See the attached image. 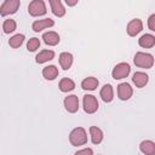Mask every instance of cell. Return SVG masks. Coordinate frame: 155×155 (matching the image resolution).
Listing matches in <instances>:
<instances>
[{
	"label": "cell",
	"instance_id": "cell-11",
	"mask_svg": "<svg viewBox=\"0 0 155 155\" xmlns=\"http://www.w3.org/2000/svg\"><path fill=\"white\" fill-rule=\"evenodd\" d=\"M132 81H133V84L136 85V87L142 88V87H144V86L148 84L149 76H148L145 73H143V71H136V73L133 74Z\"/></svg>",
	"mask_w": 155,
	"mask_h": 155
},
{
	"label": "cell",
	"instance_id": "cell-5",
	"mask_svg": "<svg viewBox=\"0 0 155 155\" xmlns=\"http://www.w3.org/2000/svg\"><path fill=\"white\" fill-rule=\"evenodd\" d=\"M130 71H131L130 64L122 62V63H119V64H116V65L114 67V69H113V71H111V76H113V79H115V80H120V79L126 78V76L130 74Z\"/></svg>",
	"mask_w": 155,
	"mask_h": 155
},
{
	"label": "cell",
	"instance_id": "cell-12",
	"mask_svg": "<svg viewBox=\"0 0 155 155\" xmlns=\"http://www.w3.org/2000/svg\"><path fill=\"white\" fill-rule=\"evenodd\" d=\"M50 6H51V11L54 16L57 17H63L65 15V8L62 4V1L59 0H50Z\"/></svg>",
	"mask_w": 155,
	"mask_h": 155
},
{
	"label": "cell",
	"instance_id": "cell-13",
	"mask_svg": "<svg viewBox=\"0 0 155 155\" xmlns=\"http://www.w3.org/2000/svg\"><path fill=\"white\" fill-rule=\"evenodd\" d=\"M53 57H54V52L52 50H42L36 54L35 62L39 64H42V63H46V62L53 59Z\"/></svg>",
	"mask_w": 155,
	"mask_h": 155
},
{
	"label": "cell",
	"instance_id": "cell-4",
	"mask_svg": "<svg viewBox=\"0 0 155 155\" xmlns=\"http://www.w3.org/2000/svg\"><path fill=\"white\" fill-rule=\"evenodd\" d=\"M19 5H21L19 0H5L4 4L0 6V15L1 16L13 15L17 12Z\"/></svg>",
	"mask_w": 155,
	"mask_h": 155
},
{
	"label": "cell",
	"instance_id": "cell-14",
	"mask_svg": "<svg viewBox=\"0 0 155 155\" xmlns=\"http://www.w3.org/2000/svg\"><path fill=\"white\" fill-rule=\"evenodd\" d=\"M44 42L48 46H56L57 44H59V35L56 31H47L42 35Z\"/></svg>",
	"mask_w": 155,
	"mask_h": 155
},
{
	"label": "cell",
	"instance_id": "cell-1",
	"mask_svg": "<svg viewBox=\"0 0 155 155\" xmlns=\"http://www.w3.org/2000/svg\"><path fill=\"white\" fill-rule=\"evenodd\" d=\"M69 142L74 147L84 145L87 143V134L84 127H75L69 134Z\"/></svg>",
	"mask_w": 155,
	"mask_h": 155
},
{
	"label": "cell",
	"instance_id": "cell-10",
	"mask_svg": "<svg viewBox=\"0 0 155 155\" xmlns=\"http://www.w3.org/2000/svg\"><path fill=\"white\" fill-rule=\"evenodd\" d=\"M53 24H54L53 19H51V18H44V19L35 21V22L31 24V28H33L34 31L39 33V31H41L42 29H47V28L52 27Z\"/></svg>",
	"mask_w": 155,
	"mask_h": 155
},
{
	"label": "cell",
	"instance_id": "cell-27",
	"mask_svg": "<svg viewBox=\"0 0 155 155\" xmlns=\"http://www.w3.org/2000/svg\"><path fill=\"white\" fill-rule=\"evenodd\" d=\"M74 155H93V151L91 148H86V149H81V150L76 151Z\"/></svg>",
	"mask_w": 155,
	"mask_h": 155
},
{
	"label": "cell",
	"instance_id": "cell-19",
	"mask_svg": "<svg viewBox=\"0 0 155 155\" xmlns=\"http://www.w3.org/2000/svg\"><path fill=\"white\" fill-rule=\"evenodd\" d=\"M139 149L145 155H155V143L153 140H143L139 144Z\"/></svg>",
	"mask_w": 155,
	"mask_h": 155
},
{
	"label": "cell",
	"instance_id": "cell-23",
	"mask_svg": "<svg viewBox=\"0 0 155 155\" xmlns=\"http://www.w3.org/2000/svg\"><path fill=\"white\" fill-rule=\"evenodd\" d=\"M24 41V35L23 34H16L13 35L12 38H10L8 40V45L12 47V48H18Z\"/></svg>",
	"mask_w": 155,
	"mask_h": 155
},
{
	"label": "cell",
	"instance_id": "cell-6",
	"mask_svg": "<svg viewBox=\"0 0 155 155\" xmlns=\"http://www.w3.org/2000/svg\"><path fill=\"white\" fill-rule=\"evenodd\" d=\"M82 105H84V110L87 114H93L97 111L98 109V101L94 96L92 94H86L84 96L82 99Z\"/></svg>",
	"mask_w": 155,
	"mask_h": 155
},
{
	"label": "cell",
	"instance_id": "cell-15",
	"mask_svg": "<svg viewBox=\"0 0 155 155\" xmlns=\"http://www.w3.org/2000/svg\"><path fill=\"white\" fill-rule=\"evenodd\" d=\"M138 44L140 47L144 48H151L155 45V36L151 34H144L138 39Z\"/></svg>",
	"mask_w": 155,
	"mask_h": 155
},
{
	"label": "cell",
	"instance_id": "cell-21",
	"mask_svg": "<svg viewBox=\"0 0 155 155\" xmlns=\"http://www.w3.org/2000/svg\"><path fill=\"white\" fill-rule=\"evenodd\" d=\"M98 84H99V81H98L96 78H93V76H88V78H86V79L82 80V82H81V87H82L84 90L93 91V90L97 88Z\"/></svg>",
	"mask_w": 155,
	"mask_h": 155
},
{
	"label": "cell",
	"instance_id": "cell-26",
	"mask_svg": "<svg viewBox=\"0 0 155 155\" xmlns=\"http://www.w3.org/2000/svg\"><path fill=\"white\" fill-rule=\"evenodd\" d=\"M148 27H149V29L151 31L155 30V15H151L149 17V19H148Z\"/></svg>",
	"mask_w": 155,
	"mask_h": 155
},
{
	"label": "cell",
	"instance_id": "cell-3",
	"mask_svg": "<svg viewBox=\"0 0 155 155\" xmlns=\"http://www.w3.org/2000/svg\"><path fill=\"white\" fill-rule=\"evenodd\" d=\"M28 12L30 16L33 17H38V16H44L47 10H46V5L42 0H33L29 2L28 6Z\"/></svg>",
	"mask_w": 155,
	"mask_h": 155
},
{
	"label": "cell",
	"instance_id": "cell-7",
	"mask_svg": "<svg viewBox=\"0 0 155 155\" xmlns=\"http://www.w3.org/2000/svg\"><path fill=\"white\" fill-rule=\"evenodd\" d=\"M64 108L68 113H76L78 109H79V98L78 96L75 94H70V96H67L64 98Z\"/></svg>",
	"mask_w": 155,
	"mask_h": 155
},
{
	"label": "cell",
	"instance_id": "cell-25",
	"mask_svg": "<svg viewBox=\"0 0 155 155\" xmlns=\"http://www.w3.org/2000/svg\"><path fill=\"white\" fill-rule=\"evenodd\" d=\"M39 47H40V40H39L38 38H31V39H29V41H28V44H27V50H28V51L34 52V51H36Z\"/></svg>",
	"mask_w": 155,
	"mask_h": 155
},
{
	"label": "cell",
	"instance_id": "cell-20",
	"mask_svg": "<svg viewBox=\"0 0 155 155\" xmlns=\"http://www.w3.org/2000/svg\"><path fill=\"white\" fill-rule=\"evenodd\" d=\"M42 76L46 80H54L58 76V68L56 65H47L42 69Z\"/></svg>",
	"mask_w": 155,
	"mask_h": 155
},
{
	"label": "cell",
	"instance_id": "cell-2",
	"mask_svg": "<svg viewBox=\"0 0 155 155\" xmlns=\"http://www.w3.org/2000/svg\"><path fill=\"white\" fill-rule=\"evenodd\" d=\"M133 62L137 67L139 68H144V69H150L154 64V58L150 53H145V52H137L134 54Z\"/></svg>",
	"mask_w": 155,
	"mask_h": 155
},
{
	"label": "cell",
	"instance_id": "cell-9",
	"mask_svg": "<svg viewBox=\"0 0 155 155\" xmlns=\"http://www.w3.org/2000/svg\"><path fill=\"white\" fill-rule=\"evenodd\" d=\"M142 29H143V23H142V21L138 19V18L132 19V21L127 24V28H126L127 34H128L130 36H136L138 33H140Z\"/></svg>",
	"mask_w": 155,
	"mask_h": 155
},
{
	"label": "cell",
	"instance_id": "cell-8",
	"mask_svg": "<svg viewBox=\"0 0 155 155\" xmlns=\"http://www.w3.org/2000/svg\"><path fill=\"white\" fill-rule=\"evenodd\" d=\"M132 93H133V90L132 87L127 84V82H122L117 86V96L121 101H127L132 97Z\"/></svg>",
	"mask_w": 155,
	"mask_h": 155
},
{
	"label": "cell",
	"instance_id": "cell-18",
	"mask_svg": "<svg viewBox=\"0 0 155 155\" xmlns=\"http://www.w3.org/2000/svg\"><path fill=\"white\" fill-rule=\"evenodd\" d=\"M90 134H91V140L93 144H99L103 140V132L99 127L97 126H91L90 127Z\"/></svg>",
	"mask_w": 155,
	"mask_h": 155
},
{
	"label": "cell",
	"instance_id": "cell-17",
	"mask_svg": "<svg viewBox=\"0 0 155 155\" xmlns=\"http://www.w3.org/2000/svg\"><path fill=\"white\" fill-rule=\"evenodd\" d=\"M99 94H101L102 99H103L105 103L111 102V101H113V98H114V91H113L111 85H109V84L104 85V86L102 87V90H101V93H99Z\"/></svg>",
	"mask_w": 155,
	"mask_h": 155
},
{
	"label": "cell",
	"instance_id": "cell-22",
	"mask_svg": "<svg viewBox=\"0 0 155 155\" xmlns=\"http://www.w3.org/2000/svg\"><path fill=\"white\" fill-rule=\"evenodd\" d=\"M59 90L62 91V92H69V91H71V90H74V87H75V82L71 80V79H68V78H64V79H62L61 81H59Z\"/></svg>",
	"mask_w": 155,
	"mask_h": 155
},
{
	"label": "cell",
	"instance_id": "cell-28",
	"mask_svg": "<svg viewBox=\"0 0 155 155\" xmlns=\"http://www.w3.org/2000/svg\"><path fill=\"white\" fill-rule=\"evenodd\" d=\"M65 4L67 5H69V6H74V5H76L78 4V0H65Z\"/></svg>",
	"mask_w": 155,
	"mask_h": 155
},
{
	"label": "cell",
	"instance_id": "cell-24",
	"mask_svg": "<svg viewBox=\"0 0 155 155\" xmlns=\"http://www.w3.org/2000/svg\"><path fill=\"white\" fill-rule=\"evenodd\" d=\"M16 27H17V24H16L15 19H11V18L6 19V21L4 22V24H2L4 33H6V34H10V33L15 31V30H16Z\"/></svg>",
	"mask_w": 155,
	"mask_h": 155
},
{
	"label": "cell",
	"instance_id": "cell-16",
	"mask_svg": "<svg viewBox=\"0 0 155 155\" xmlns=\"http://www.w3.org/2000/svg\"><path fill=\"white\" fill-rule=\"evenodd\" d=\"M59 64L64 70H68L73 64V54L69 52H62L59 54Z\"/></svg>",
	"mask_w": 155,
	"mask_h": 155
}]
</instances>
